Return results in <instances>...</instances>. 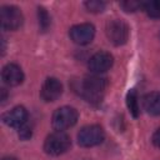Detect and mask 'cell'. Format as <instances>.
<instances>
[{"mask_svg": "<svg viewBox=\"0 0 160 160\" xmlns=\"http://www.w3.org/2000/svg\"><path fill=\"white\" fill-rule=\"evenodd\" d=\"M106 86V78L101 76L100 74H92L85 76L79 82V94L89 102H100Z\"/></svg>", "mask_w": 160, "mask_h": 160, "instance_id": "cell-1", "label": "cell"}, {"mask_svg": "<svg viewBox=\"0 0 160 160\" xmlns=\"http://www.w3.org/2000/svg\"><path fill=\"white\" fill-rule=\"evenodd\" d=\"M71 145V139L70 136L64 132V131H54L51 132L44 142V150L46 154L52 155V156H58L61 155L64 152H66L69 150Z\"/></svg>", "mask_w": 160, "mask_h": 160, "instance_id": "cell-2", "label": "cell"}, {"mask_svg": "<svg viewBox=\"0 0 160 160\" xmlns=\"http://www.w3.org/2000/svg\"><path fill=\"white\" fill-rule=\"evenodd\" d=\"M78 116L76 109L71 106H61L52 114V126L55 130L64 131L76 124Z\"/></svg>", "mask_w": 160, "mask_h": 160, "instance_id": "cell-3", "label": "cell"}, {"mask_svg": "<svg viewBox=\"0 0 160 160\" xmlns=\"http://www.w3.org/2000/svg\"><path fill=\"white\" fill-rule=\"evenodd\" d=\"M24 21L22 12L12 5H4L0 9V22L4 30H18Z\"/></svg>", "mask_w": 160, "mask_h": 160, "instance_id": "cell-4", "label": "cell"}, {"mask_svg": "<svg viewBox=\"0 0 160 160\" xmlns=\"http://www.w3.org/2000/svg\"><path fill=\"white\" fill-rule=\"evenodd\" d=\"M129 34H130V29L128 24L122 20L115 19L109 21L106 25V36L116 46L124 45L129 39Z\"/></svg>", "mask_w": 160, "mask_h": 160, "instance_id": "cell-5", "label": "cell"}, {"mask_svg": "<svg viewBox=\"0 0 160 160\" xmlns=\"http://www.w3.org/2000/svg\"><path fill=\"white\" fill-rule=\"evenodd\" d=\"M105 138L104 130L99 125H88L84 126L78 134V142L80 146L91 148L102 142Z\"/></svg>", "mask_w": 160, "mask_h": 160, "instance_id": "cell-6", "label": "cell"}, {"mask_svg": "<svg viewBox=\"0 0 160 160\" xmlns=\"http://www.w3.org/2000/svg\"><path fill=\"white\" fill-rule=\"evenodd\" d=\"M70 39L78 45H86L92 41L95 36V28L90 22L74 25L69 31Z\"/></svg>", "mask_w": 160, "mask_h": 160, "instance_id": "cell-7", "label": "cell"}, {"mask_svg": "<svg viewBox=\"0 0 160 160\" xmlns=\"http://www.w3.org/2000/svg\"><path fill=\"white\" fill-rule=\"evenodd\" d=\"M112 62L114 60L111 54L106 51H98L89 59L88 66L92 71V74H101L108 71L112 66Z\"/></svg>", "mask_w": 160, "mask_h": 160, "instance_id": "cell-8", "label": "cell"}, {"mask_svg": "<svg viewBox=\"0 0 160 160\" xmlns=\"http://www.w3.org/2000/svg\"><path fill=\"white\" fill-rule=\"evenodd\" d=\"M62 94V84L56 78H48L40 90V95L42 100L50 102L58 100Z\"/></svg>", "mask_w": 160, "mask_h": 160, "instance_id": "cell-9", "label": "cell"}, {"mask_svg": "<svg viewBox=\"0 0 160 160\" xmlns=\"http://www.w3.org/2000/svg\"><path fill=\"white\" fill-rule=\"evenodd\" d=\"M2 121L8 126L20 129L28 121V111L24 106H15L2 115Z\"/></svg>", "mask_w": 160, "mask_h": 160, "instance_id": "cell-10", "label": "cell"}, {"mask_svg": "<svg viewBox=\"0 0 160 160\" xmlns=\"http://www.w3.org/2000/svg\"><path fill=\"white\" fill-rule=\"evenodd\" d=\"M2 81L9 86H18L24 81V72L16 64H8L1 71Z\"/></svg>", "mask_w": 160, "mask_h": 160, "instance_id": "cell-11", "label": "cell"}, {"mask_svg": "<svg viewBox=\"0 0 160 160\" xmlns=\"http://www.w3.org/2000/svg\"><path fill=\"white\" fill-rule=\"evenodd\" d=\"M142 108L150 115H160V92L152 91L146 94L142 98Z\"/></svg>", "mask_w": 160, "mask_h": 160, "instance_id": "cell-12", "label": "cell"}, {"mask_svg": "<svg viewBox=\"0 0 160 160\" xmlns=\"http://www.w3.org/2000/svg\"><path fill=\"white\" fill-rule=\"evenodd\" d=\"M126 105L130 110V112L132 114L134 118H138L140 114V106H139V99H138V94L134 89H131L128 95H126Z\"/></svg>", "mask_w": 160, "mask_h": 160, "instance_id": "cell-13", "label": "cell"}, {"mask_svg": "<svg viewBox=\"0 0 160 160\" xmlns=\"http://www.w3.org/2000/svg\"><path fill=\"white\" fill-rule=\"evenodd\" d=\"M142 10L146 12L149 18L152 19H160V0H151V1H144Z\"/></svg>", "mask_w": 160, "mask_h": 160, "instance_id": "cell-14", "label": "cell"}, {"mask_svg": "<svg viewBox=\"0 0 160 160\" xmlns=\"http://www.w3.org/2000/svg\"><path fill=\"white\" fill-rule=\"evenodd\" d=\"M38 15H39V25L41 28L42 31L48 30V28L50 26V16L48 14V11L44 8H39L38 9Z\"/></svg>", "mask_w": 160, "mask_h": 160, "instance_id": "cell-15", "label": "cell"}, {"mask_svg": "<svg viewBox=\"0 0 160 160\" xmlns=\"http://www.w3.org/2000/svg\"><path fill=\"white\" fill-rule=\"evenodd\" d=\"M142 4H144V1H132V0H130V1H124V2H121L120 5H121V8L125 10V11H128V12H134V11H138V10H142Z\"/></svg>", "mask_w": 160, "mask_h": 160, "instance_id": "cell-16", "label": "cell"}, {"mask_svg": "<svg viewBox=\"0 0 160 160\" xmlns=\"http://www.w3.org/2000/svg\"><path fill=\"white\" fill-rule=\"evenodd\" d=\"M85 6L91 12H101L105 9V2L99 1V0H90L85 2Z\"/></svg>", "mask_w": 160, "mask_h": 160, "instance_id": "cell-17", "label": "cell"}, {"mask_svg": "<svg viewBox=\"0 0 160 160\" xmlns=\"http://www.w3.org/2000/svg\"><path fill=\"white\" fill-rule=\"evenodd\" d=\"M19 135H20L21 139L26 140V139H29V138L31 136V129L25 124L24 126H21V128L19 129Z\"/></svg>", "mask_w": 160, "mask_h": 160, "instance_id": "cell-18", "label": "cell"}, {"mask_svg": "<svg viewBox=\"0 0 160 160\" xmlns=\"http://www.w3.org/2000/svg\"><path fill=\"white\" fill-rule=\"evenodd\" d=\"M152 144L158 148H160V128L152 134Z\"/></svg>", "mask_w": 160, "mask_h": 160, "instance_id": "cell-19", "label": "cell"}, {"mask_svg": "<svg viewBox=\"0 0 160 160\" xmlns=\"http://www.w3.org/2000/svg\"><path fill=\"white\" fill-rule=\"evenodd\" d=\"M2 160H16L15 158H11V156H6V158H4Z\"/></svg>", "mask_w": 160, "mask_h": 160, "instance_id": "cell-20", "label": "cell"}]
</instances>
